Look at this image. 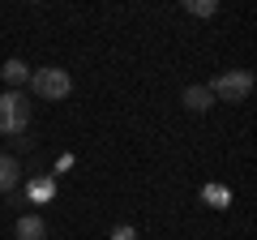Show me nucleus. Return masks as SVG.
Instances as JSON below:
<instances>
[{"instance_id":"4","label":"nucleus","mask_w":257,"mask_h":240,"mask_svg":"<svg viewBox=\"0 0 257 240\" xmlns=\"http://www.w3.org/2000/svg\"><path fill=\"white\" fill-rule=\"evenodd\" d=\"M22 185V163L18 155H0V193H13Z\"/></svg>"},{"instance_id":"2","label":"nucleus","mask_w":257,"mask_h":240,"mask_svg":"<svg viewBox=\"0 0 257 240\" xmlns=\"http://www.w3.org/2000/svg\"><path fill=\"white\" fill-rule=\"evenodd\" d=\"M30 129V103L22 90H5L0 94V133L5 138H22Z\"/></svg>"},{"instance_id":"7","label":"nucleus","mask_w":257,"mask_h":240,"mask_svg":"<svg viewBox=\"0 0 257 240\" xmlns=\"http://www.w3.org/2000/svg\"><path fill=\"white\" fill-rule=\"evenodd\" d=\"M47 236V223L39 214H22L18 219V240H43Z\"/></svg>"},{"instance_id":"10","label":"nucleus","mask_w":257,"mask_h":240,"mask_svg":"<svg viewBox=\"0 0 257 240\" xmlns=\"http://www.w3.org/2000/svg\"><path fill=\"white\" fill-rule=\"evenodd\" d=\"M30 197H35V202H47V197H52V176H35V180H30V189H26Z\"/></svg>"},{"instance_id":"1","label":"nucleus","mask_w":257,"mask_h":240,"mask_svg":"<svg viewBox=\"0 0 257 240\" xmlns=\"http://www.w3.org/2000/svg\"><path fill=\"white\" fill-rule=\"evenodd\" d=\"M30 90H35L39 99H47V103H60V99L73 94V77H69V69H60V65L30 69Z\"/></svg>"},{"instance_id":"5","label":"nucleus","mask_w":257,"mask_h":240,"mask_svg":"<svg viewBox=\"0 0 257 240\" xmlns=\"http://www.w3.org/2000/svg\"><path fill=\"white\" fill-rule=\"evenodd\" d=\"M0 77L9 82V90H22V86L30 82V65H26V60H18V56H13V60H5V65H0Z\"/></svg>"},{"instance_id":"11","label":"nucleus","mask_w":257,"mask_h":240,"mask_svg":"<svg viewBox=\"0 0 257 240\" xmlns=\"http://www.w3.org/2000/svg\"><path fill=\"white\" fill-rule=\"evenodd\" d=\"M107 240H138V227H133V223H116Z\"/></svg>"},{"instance_id":"6","label":"nucleus","mask_w":257,"mask_h":240,"mask_svg":"<svg viewBox=\"0 0 257 240\" xmlns=\"http://www.w3.org/2000/svg\"><path fill=\"white\" fill-rule=\"evenodd\" d=\"M180 103H184L189 111H197V116H202V111L214 107V94H210V86H189V90L180 94Z\"/></svg>"},{"instance_id":"3","label":"nucleus","mask_w":257,"mask_h":240,"mask_svg":"<svg viewBox=\"0 0 257 240\" xmlns=\"http://www.w3.org/2000/svg\"><path fill=\"white\" fill-rule=\"evenodd\" d=\"M210 94H214V103H244L253 94V73L248 69H223L210 82Z\"/></svg>"},{"instance_id":"8","label":"nucleus","mask_w":257,"mask_h":240,"mask_svg":"<svg viewBox=\"0 0 257 240\" xmlns=\"http://www.w3.org/2000/svg\"><path fill=\"white\" fill-rule=\"evenodd\" d=\"M202 202H206V206H214V210H227L231 193H227L223 185H206V189H202Z\"/></svg>"},{"instance_id":"9","label":"nucleus","mask_w":257,"mask_h":240,"mask_svg":"<svg viewBox=\"0 0 257 240\" xmlns=\"http://www.w3.org/2000/svg\"><path fill=\"white\" fill-rule=\"evenodd\" d=\"M184 13H189V18H214L219 5H214V0H184Z\"/></svg>"}]
</instances>
